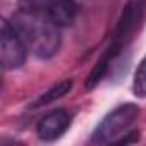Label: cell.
<instances>
[{
  "label": "cell",
  "instance_id": "6da1fadb",
  "mask_svg": "<svg viewBox=\"0 0 146 146\" xmlns=\"http://www.w3.org/2000/svg\"><path fill=\"white\" fill-rule=\"evenodd\" d=\"M14 31L19 35L28 52L38 58H52L62 45L60 26L55 23L26 11H17L11 19Z\"/></svg>",
  "mask_w": 146,
  "mask_h": 146
},
{
  "label": "cell",
  "instance_id": "7a4b0ae2",
  "mask_svg": "<svg viewBox=\"0 0 146 146\" xmlns=\"http://www.w3.org/2000/svg\"><path fill=\"white\" fill-rule=\"evenodd\" d=\"M139 115V107L134 103H124L113 108L108 115L103 117V120L96 125L91 141L96 144H107V143H115L120 136H125V132L134 120Z\"/></svg>",
  "mask_w": 146,
  "mask_h": 146
},
{
  "label": "cell",
  "instance_id": "3957f363",
  "mask_svg": "<svg viewBox=\"0 0 146 146\" xmlns=\"http://www.w3.org/2000/svg\"><path fill=\"white\" fill-rule=\"evenodd\" d=\"M21 11L38 14L60 28L72 26L78 17V5L74 0H17Z\"/></svg>",
  "mask_w": 146,
  "mask_h": 146
},
{
  "label": "cell",
  "instance_id": "277c9868",
  "mask_svg": "<svg viewBox=\"0 0 146 146\" xmlns=\"http://www.w3.org/2000/svg\"><path fill=\"white\" fill-rule=\"evenodd\" d=\"M28 48L14 31L11 21L2 19L0 23V64L5 70H14L24 65Z\"/></svg>",
  "mask_w": 146,
  "mask_h": 146
},
{
  "label": "cell",
  "instance_id": "5b68a950",
  "mask_svg": "<svg viewBox=\"0 0 146 146\" xmlns=\"http://www.w3.org/2000/svg\"><path fill=\"white\" fill-rule=\"evenodd\" d=\"M144 12H146L144 0H127V4L124 5L122 14L117 21V26L113 29L112 43H117L122 46L129 38H132V35L137 31V28L144 19Z\"/></svg>",
  "mask_w": 146,
  "mask_h": 146
},
{
  "label": "cell",
  "instance_id": "8992f818",
  "mask_svg": "<svg viewBox=\"0 0 146 146\" xmlns=\"http://www.w3.org/2000/svg\"><path fill=\"white\" fill-rule=\"evenodd\" d=\"M72 115L65 108H55L45 113L36 124V134L43 141H55L58 139L70 125Z\"/></svg>",
  "mask_w": 146,
  "mask_h": 146
},
{
  "label": "cell",
  "instance_id": "52a82bcc",
  "mask_svg": "<svg viewBox=\"0 0 146 146\" xmlns=\"http://www.w3.org/2000/svg\"><path fill=\"white\" fill-rule=\"evenodd\" d=\"M120 50H122L120 45L110 43V46L105 50V53L100 57V60L96 62V65L91 69V72L88 74L86 83H84V88H86V90H93V88H96V86L102 83V79L107 76V72H108V67H110L112 60L120 53Z\"/></svg>",
  "mask_w": 146,
  "mask_h": 146
},
{
  "label": "cell",
  "instance_id": "ba28073f",
  "mask_svg": "<svg viewBox=\"0 0 146 146\" xmlns=\"http://www.w3.org/2000/svg\"><path fill=\"white\" fill-rule=\"evenodd\" d=\"M72 90V79H62L58 83H55L53 86H50L46 91H43L36 100H33L28 107L29 108H40L45 105H50L57 100H60L62 96H65L69 91Z\"/></svg>",
  "mask_w": 146,
  "mask_h": 146
},
{
  "label": "cell",
  "instance_id": "9c48e42d",
  "mask_svg": "<svg viewBox=\"0 0 146 146\" xmlns=\"http://www.w3.org/2000/svg\"><path fill=\"white\" fill-rule=\"evenodd\" d=\"M132 91L137 98H146V57L139 62V65L134 72Z\"/></svg>",
  "mask_w": 146,
  "mask_h": 146
}]
</instances>
